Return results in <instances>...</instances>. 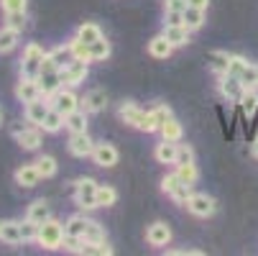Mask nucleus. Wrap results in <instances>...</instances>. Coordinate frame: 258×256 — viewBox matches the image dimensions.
<instances>
[{
    "label": "nucleus",
    "instance_id": "1",
    "mask_svg": "<svg viewBox=\"0 0 258 256\" xmlns=\"http://www.w3.org/2000/svg\"><path fill=\"white\" fill-rule=\"evenodd\" d=\"M36 243L46 251H56L64 246V226L56 221V218H46L44 223H39V236H36Z\"/></svg>",
    "mask_w": 258,
    "mask_h": 256
},
{
    "label": "nucleus",
    "instance_id": "2",
    "mask_svg": "<svg viewBox=\"0 0 258 256\" xmlns=\"http://www.w3.org/2000/svg\"><path fill=\"white\" fill-rule=\"evenodd\" d=\"M44 57H46V52H44L39 44L28 41V44L23 46V54H21V75H23V77H39V75H41Z\"/></svg>",
    "mask_w": 258,
    "mask_h": 256
},
{
    "label": "nucleus",
    "instance_id": "3",
    "mask_svg": "<svg viewBox=\"0 0 258 256\" xmlns=\"http://www.w3.org/2000/svg\"><path fill=\"white\" fill-rule=\"evenodd\" d=\"M75 202L82 210L97 208V182L92 177H82V179L75 182Z\"/></svg>",
    "mask_w": 258,
    "mask_h": 256
},
{
    "label": "nucleus",
    "instance_id": "4",
    "mask_svg": "<svg viewBox=\"0 0 258 256\" xmlns=\"http://www.w3.org/2000/svg\"><path fill=\"white\" fill-rule=\"evenodd\" d=\"M228 75H235L245 87H255L258 85V67L250 64L245 57H230V67H228Z\"/></svg>",
    "mask_w": 258,
    "mask_h": 256
},
{
    "label": "nucleus",
    "instance_id": "5",
    "mask_svg": "<svg viewBox=\"0 0 258 256\" xmlns=\"http://www.w3.org/2000/svg\"><path fill=\"white\" fill-rule=\"evenodd\" d=\"M161 190L174 200V202H179V205H187V200H189V195H192V185H187L176 172L174 174H166L164 179H161Z\"/></svg>",
    "mask_w": 258,
    "mask_h": 256
},
{
    "label": "nucleus",
    "instance_id": "6",
    "mask_svg": "<svg viewBox=\"0 0 258 256\" xmlns=\"http://www.w3.org/2000/svg\"><path fill=\"white\" fill-rule=\"evenodd\" d=\"M87 64H90V62H82V59H72L69 64H64V67L59 69L61 85H67V87H77V85H82V82L87 80V75H90Z\"/></svg>",
    "mask_w": 258,
    "mask_h": 256
},
{
    "label": "nucleus",
    "instance_id": "7",
    "mask_svg": "<svg viewBox=\"0 0 258 256\" xmlns=\"http://www.w3.org/2000/svg\"><path fill=\"white\" fill-rule=\"evenodd\" d=\"M187 210H189L192 215H197V218H210V215H215L217 202H215V197H210L207 192H192L189 200H187Z\"/></svg>",
    "mask_w": 258,
    "mask_h": 256
},
{
    "label": "nucleus",
    "instance_id": "8",
    "mask_svg": "<svg viewBox=\"0 0 258 256\" xmlns=\"http://www.w3.org/2000/svg\"><path fill=\"white\" fill-rule=\"evenodd\" d=\"M217 90H220V95H223L228 103H240V97L245 92V85L235 75H228V72H225V75H220Z\"/></svg>",
    "mask_w": 258,
    "mask_h": 256
},
{
    "label": "nucleus",
    "instance_id": "9",
    "mask_svg": "<svg viewBox=\"0 0 258 256\" xmlns=\"http://www.w3.org/2000/svg\"><path fill=\"white\" fill-rule=\"evenodd\" d=\"M49 105L51 108H56V111L59 113H64V116H69L72 111H77V108H80V97L75 95V90H64V87H59L51 97H49Z\"/></svg>",
    "mask_w": 258,
    "mask_h": 256
},
{
    "label": "nucleus",
    "instance_id": "10",
    "mask_svg": "<svg viewBox=\"0 0 258 256\" xmlns=\"http://www.w3.org/2000/svg\"><path fill=\"white\" fill-rule=\"evenodd\" d=\"M67 149H69L72 157L85 159V157H92V151H95V141L90 138L87 131H82V133H72V136H69V143H67Z\"/></svg>",
    "mask_w": 258,
    "mask_h": 256
},
{
    "label": "nucleus",
    "instance_id": "11",
    "mask_svg": "<svg viewBox=\"0 0 258 256\" xmlns=\"http://www.w3.org/2000/svg\"><path fill=\"white\" fill-rule=\"evenodd\" d=\"M92 159H95V164H97V167H105V169H110V167H115V164H118L120 154H118V149H115L113 143L100 141V143H95Z\"/></svg>",
    "mask_w": 258,
    "mask_h": 256
},
{
    "label": "nucleus",
    "instance_id": "12",
    "mask_svg": "<svg viewBox=\"0 0 258 256\" xmlns=\"http://www.w3.org/2000/svg\"><path fill=\"white\" fill-rule=\"evenodd\" d=\"M49 100L46 97H36V100H31V103H26V108H23V118H26V123H31V126H41V121L46 118V113H49Z\"/></svg>",
    "mask_w": 258,
    "mask_h": 256
},
{
    "label": "nucleus",
    "instance_id": "13",
    "mask_svg": "<svg viewBox=\"0 0 258 256\" xmlns=\"http://www.w3.org/2000/svg\"><path fill=\"white\" fill-rule=\"evenodd\" d=\"M16 141H18V146L23 151H39L41 149V143H44V136H41V128L39 126H26L18 136H16Z\"/></svg>",
    "mask_w": 258,
    "mask_h": 256
},
{
    "label": "nucleus",
    "instance_id": "14",
    "mask_svg": "<svg viewBox=\"0 0 258 256\" xmlns=\"http://www.w3.org/2000/svg\"><path fill=\"white\" fill-rule=\"evenodd\" d=\"M189 28L187 26H184V23H166L164 26V31H161V36H164V39L176 49V46H184V44H189Z\"/></svg>",
    "mask_w": 258,
    "mask_h": 256
},
{
    "label": "nucleus",
    "instance_id": "15",
    "mask_svg": "<svg viewBox=\"0 0 258 256\" xmlns=\"http://www.w3.org/2000/svg\"><path fill=\"white\" fill-rule=\"evenodd\" d=\"M80 108L90 116V113H102L105 108H107V95L105 90H90L82 100H80Z\"/></svg>",
    "mask_w": 258,
    "mask_h": 256
},
{
    "label": "nucleus",
    "instance_id": "16",
    "mask_svg": "<svg viewBox=\"0 0 258 256\" xmlns=\"http://www.w3.org/2000/svg\"><path fill=\"white\" fill-rule=\"evenodd\" d=\"M16 97H18L23 105L31 103V100H36V97H41L39 80H36V77H23V75H21V82L16 85Z\"/></svg>",
    "mask_w": 258,
    "mask_h": 256
},
{
    "label": "nucleus",
    "instance_id": "17",
    "mask_svg": "<svg viewBox=\"0 0 258 256\" xmlns=\"http://www.w3.org/2000/svg\"><path fill=\"white\" fill-rule=\"evenodd\" d=\"M146 241H149L151 246H156V248L169 246V241H171V228H169L166 223L156 221V223L149 226V231H146Z\"/></svg>",
    "mask_w": 258,
    "mask_h": 256
},
{
    "label": "nucleus",
    "instance_id": "18",
    "mask_svg": "<svg viewBox=\"0 0 258 256\" xmlns=\"http://www.w3.org/2000/svg\"><path fill=\"white\" fill-rule=\"evenodd\" d=\"M13 179H16V185H18V187L31 190V187L39 185L41 174H39V169H36V164H23V167H18V169H16Z\"/></svg>",
    "mask_w": 258,
    "mask_h": 256
},
{
    "label": "nucleus",
    "instance_id": "19",
    "mask_svg": "<svg viewBox=\"0 0 258 256\" xmlns=\"http://www.w3.org/2000/svg\"><path fill=\"white\" fill-rule=\"evenodd\" d=\"M36 80H39L41 97H46V100H49L59 87H64V85H61V77H59V72H41V75L36 77Z\"/></svg>",
    "mask_w": 258,
    "mask_h": 256
},
{
    "label": "nucleus",
    "instance_id": "20",
    "mask_svg": "<svg viewBox=\"0 0 258 256\" xmlns=\"http://www.w3.org/2000/svg\"><path fill=\"white\" fill-rule=\"evenodd\" d=\"M0 241L8 243V246L23 243V238H21V221H3V226H0Z\"/></svg>",
    "mask_w": 258,
    "mask_h": 256
},
{
    "label": "nucleus",
    "instance_id": "21",
    "mask_svg": "<svg viewBox=\"0 0 258 256\" xmlns=\"http://www.w3.org/2000/svg\"><path fill=\"white\" fill-rule=\"evenodd\" d=\"M118 116L123 118V123H128V126H133V128H141V121H143L146 111H141L136 103H123L120 111H118Z\"/></svg>",
    "mask_w": 258,
    "mask_h": 256
},
{
    "label": "nucleus",
    "instance_id": "22",
    "mask_svg": "<svg viewBox=\"0 0 258 256\" xmlns=\"http://www.w3.org/2000/svg\"><path fill=\"white\" fill-rule=\"evenodd\" d=\"M87 226H90V218H85V215H72V218H67V223H64V236L85 238Z\"/></svg>",
    "mask_w": 258,
    "mask_h": 256
},
{
    "label": "nucleus",
    "instance_id": "23",
    "mask_svg": "<svg viewBox=\"0 0 258 256\" xmlns=\"http://www.w3.org/2000/svg\"><path fill=\"white\" fill-rule=\"evenodd\" d=\"M64 128H67L69 133H82V131H87V113L82 111V108L72 111L69 116H64Z\"/></svg>",
    "mask_w": 258,
    "mask_h": 256
},
{
    "label": "nucleus",
    "instance_id": "24",
    "mask_svg": "<svg viewBox=\"0 0 258 256\" xmlns=\"http://www.w3.org/2000/svg\"><path fill=\"white\" fill-rule=\"evenodd\" d=\"M230 57L233 54H228V52H210L205 62H207V67L215 72V75H225L228 67H230Z\"/></svg>",
    "mask_w": 258,
    "mask_h": 256
},
{
    "label": "nucleus",
    "instance_id": "25",
    "mask_svg": "<svg viewBox=\"0 0 258 256\" xmlns=\"http://www.w3.org/2000/svg\"><path fill=\"white\" fill-rule=\"evenodd\" d=\"M176 146H179V141H166V138H161V143L156 146V151H154L156 162H161V164H174V162H176Z\"/></svg>",
    "mask_w": 258,
    "mask_h": 256
},
{
    "label": "nucleus",
    "instance_id": "26",
    "mask_svg": "<svg viewBox=\"0 0 258 256\" xmlns=\"http://www.w3.org/2000/svg\"><path fill=\"white\" fill-rule=\"evenodd\" d=\"M18 39H21V31L11 28V26H3L0 28V54H8L18 46Z\"/></svg>",
    "mask_w": 258,
    "mask_h": 256
},
{
    "label": "nucleus",
    "instance_id": "27",
    "mask_svg": "<svg viewBox=\"0 0 258 256\" xmlns=\"http://www.w3.org/2000/svg\"><path fill=\"white\" fill-rule=\"evenodd\" d=\"M44 133H59L61 128H64V113H59L56 108H49V113H46V118L41 121V126H39Z\"/></svg>",
    "mask_w": 258,
    "mask_h": 256
},
{
    "label": "nucleus",
    "instance_id": "28",
    "mask_svg": "<svg viewBox=\"0 0 258 256\" xmlns=\"http://www.w3.org/2000/svg\"><path fill=\"white\" fill-rule=\"evenodd\" d=\"M205 13H207V11H202V8L187 6V8H184V13H181V18H184V26H187L189 31H197V28H202V26H205Z\"/></svg>",
    "mask_w": 258,
    "mask_h": 256
},
{
    "label": "nucleus",
    "instance_id": "29",
    "mask_svg": "<svg viewBox=\"0 0 258 256\" xmlns=\"http://www.w3.org/2000/svg\"><path fill=\"white\" fill-rule=\"evenodd\" d=\"M171 52H174V46L164 39V36H154V39L149 41V54L154 59H169Z\"/></svg>",
    "mask_w": 258,
    "mask_h": 256
},
{
    "label": "nucleus",
    "instance_id": "30",
    "mask_svg": "<svg viewBox=\"0 0 258 256\" xmlns=\"http://www.w3.org/2000/svg\"><path fill=\"white\" fill-rule=\"evenodd\" d=\"M26 218H28V221H33V223H44L46 218H51V215H49V202H46L44 197H41V200H33V202L28 205Z\"/></svg>",
    "mask_w": 258,
    "mask_h": 256
},
{
    "label": "nucleus",
    "instance_id": "31",
    "mask_svg": "<svg viewBox=\"0 0 258 256\" xmlns=\"http://www.w3.org/2000/svg\"><path fill=\"white\" fill-rule=\"evenodd\" d=\"M77 36L85 41V44H95V41H100L102 39V28L97 26V23H90V21H85L80 28H77Z\"/></svg>",
    "mask_w": 258,
    "mask_h": 256
},
{
    "label": "nucleus",
    "instance_id": "32",
    "mask_svg": "<svg viewBox=\"0 0 258 256\" xmlns=\"http://www.w3.org/2000/svg\"><path fill=\"white\" fill-rule=\"evenodd\" d=\"M33 164H36V169H39L41 179H49V177H54V174L59 172V164H56V159H54V157H49V154L39 157V159H36Z\"/></svg>",
    "mask_w": 258,
    "mask_h": 256
},
{
    "label": "nucleus",
    "instance_id": "33",
    "mask_svg": "<svg viewBox=\"0 0 258 256\" xmlns=\"http://www.w3.org/2000/svg\"><path fill=\"white\" fill-rule=\"evenodd\" d=\"M69 44V52H72V57L75 59H82V62H92V57H90V44H85L80 36H72V39L67 41Z\"/></svg>",
    "mask_w": 258,
    "mask_h": 256
},
{
    "label": "nucleus",
    "instance_id": "34",
    "mask_svg": "<svg viewBox=\"0 0 258 256\" xmlns=\"http://www.w3.org/2000/svg\"><path fill=\"white\" fill-rule=\"evenodd\" d=\"M159 133H161V138H166V141H181V133H184V131H181V123L171 116V118L159 128Z\"/></svg>",
    "mask_w": 258,
    "mask_h": 256
},
{
    "label": "nucleus",
    "instance_id": "35",
    "mask_svg": "<svg viewBox=\"0 0 258 256\" xmlns=\"http://www.w3.org/2000/svg\"><path fill=\"white\" fill-rule=\"evenodd\" d=\"M118 200V192L110 187V185H97V208H110L115 205Z\"/></svg>",
    "mask_w": 258,
    "mask_h": 256
},
{
    "label": "nucleus",
    "instance_id": "36",
    "mask_svg": "<svg viewBox=\"0 0 258 256\" xmlns=\"http://www.w3.org/2000/svg\"><path fill=\"white\" fill-rule=\"evenodd\" d=\"M110 52H113V49H110V41L105 39V36H102L100 41L90 44V57H92V62H105V59L110 57Z\"/></svg>",
    "mask_w": 258,
    "mask_h": 256
},
{
    "label": "nucleus",
    "instance_id": "37",
    "mask_svg": "<svg viewBox=\"0 0 258 256\" xmlns=\"http://www.w3.org/2000/svg\"><path fill=\"white\" fill-rule=\"evenodd\" d=\"M240 108H243L245 116L255 113V108H258V92H255L253 87H245V92H243V97H240Z\"/></svg>",
    "mask_w": 258,
    "mask_h": 256
},
{
    "label": "nucleus",
    "instance_id": "38",
    "mask_svg": "<svg viewBox=\"0 0 258 256\" xmlns=\"http://www.w3.org/2000/svg\"><path fill=\"white\" fill-rule=\"evenodd\" d=\"M49 57L56 62V67L61 69L64 64H69L72 59H75V57H72V52H69V44H61V46H54L51 52H49Z\"/></svg>",
    "mask_w": 258,
    "mask_h": 256
},
{
    "label": "nucleus",
    "instance_id": "39",
    "mask_svg": "<svg viewBox=\"0 0 258 256\" xmlns=\"http://www.w3.org/2000/svg\"><path fill=\"white\" fill-rule=\"evenodd\" d=\"M176 174L187 182V185H195V182L200 179V172H197L195 162H189V164H176Z\"/></svg>",
    "mask_w": 258,
    "mask_h": 256
},
{
    "label": "nucleus",
    "instance_id": "40",
    "mask_svg": "<svg viewBox=\"0 0 258 256\" xmlns=\"http://www.w3.org/2000/svg\"><path fill=\"white\" fill-rule=\"evenodd\" d=\"M105 241V228L97 221H90L87 231H85V243H102Z\"/></svg>",
    "mask_w": 258,
    "mask_h": 256
},
{
    "label": "nucleus",
    "instance_id": "41",
    "mask_svg": "<svg viewBox=\"0 0 258 256\" xmlns=\"http://www.w3.org/2000/svg\"><path fill=\"white\" fill-rule=\"evenodd\" d=\"M36 236H39V223H33V221H21V238L23 243H36Z\"/></svg>",
    "mask_w": 258,
    "mask_h": 256
},
{
    "label": "nucleus",
    "instance_id": "42",
    "mask_svg": "<svg viewBox=\"0 0 258 256\" xmlns=\"http://www.w3.org/2000/svg\"><path fill=\"white\" fill-rule=\"evenodd\" d=\"M82 253H87V256H110V253H113V246H107V241H102V243H85Z\"/></svg>",
    "mask_w": 258,
    "mask_h": 256
},
{
    "label": "nucleus",
    "instance_id": "43",
    "mask_svg": "<svg viewBox=\"0 0 258 256\" xmlns=\"http://www.w3.org/2000/svg\"><path fill=\"white\" fill-rule=\"evenodd\" d=\"M149 113H151V118H154V123H156L159 128H161V126L174 116V113H171V108H169V105H164V103H161V105H156L154 111H149Z\"/></svg>",
    "mask_w": 258,
    "mask_h": 256
},
{
    "label": "nucleus",
    "instance_id": "44",
    "mask_svg": "<svg viewBox=\"0 0 258 256\" xmlns=\"http://www.w3.org/2000/svg\"><path fill=\"white\" fill-rule=\"evenodd\" d=\"M28 0H0V11L3 13H26Z\"/></svg>",
    "mask_w": 258,
    "mask_h": 256
},
{
    "label": "nucleus",
    "instance_id": "45",
    "mask_svg": "<svg viewBox=\"0 0 258 256\" xmlns=\"http://www.w3.org/2000/svg\"><path fill=\"white\" fill-rule=\"evenodd\" d=\"M189 162H195V151H192V146L179 143V146H176V162H174V164H189Z\"/></svg>",
    "mask_w": 258,
    "mask_h": 256
},
{
    "label": "nucleus",
    "instance_id": "46",
    "mask_svg": "<svg viewBox=\"0 0 258 256\" xmlns=\"http://www.w3.org/2000/svg\"><path fill=\"white\" fill-rule=\"evenodd\" d=\"M6 26H11L16 31H23L26 28V13H6Z\"/></svg>",
    "mask_w": 258,
    "mask_h": 256
},
{
    "label": "nucleus",
    "instance_id": "47",
    "mask_svg": "<svg viewBox=\"0 0 258 256\" xmlns=\"http://www.w3.org/2000/svg\"><path fill=\"white\" fill-rule=\"evenodd\" d=\"M187 0H164V11L166 13H184Z\"/></svg>",
    "mask_w": 258,
    "mask_h": 256
},
{
    "label": "nucleus",
    "instance_id": "48",
    "mask_svg": "<svg viewBox=\"0 0 258 256\" xmlns=\"http://www.w3.org/2000/svg\"><path fill=\"white\" fill-rule=\"evenodd\" d=\"M187 6H195V8H202V11H207L210 0H187Z\"/></svg>",
    "mask_w": 258,
    "mask_h": 256
},
{
    "label": "nucleus",
    "instance_id": "49",
    "mask_svg": "<svg viewBox=\"0 0 258 256\" xmlns=\"http://www.w3.org/2000/svg\"><path fill=\"white\" fill-rule=\"evenodd\" d=\"M166 21H169V23H184L181 13H166Z\"/></svg>",
    "mask_w": 258,
    "mask_h": 256
},
{
    "label": "nucleus",
    "instance_id": "50",
    "mask_svg": "<svg viewBox=\"0 0 258 256\" xmlns=\"http://www.w3.org/2000/svg\"><path fill=\"white\" fill-rule=\"evenodd\" d=\"M23 128H26V123H16V126L11 128V133H13V138H16V136H18V133H21Z\"/></svg>",
    "mask_w": 258,
    "mask_h": 256
},
{
    "label": "nucleus",
    "instance_id": "51",
    "mask_svg": "<svg viewBox=\"0 0 258 256\" xmlns=\"http://www.w3.org/2000/svg\"><path fill=\"white\" fill-rule=\"evenodd\" d=\"M253 157H255V159H258V138H255V141H253Z\"/></svg>",
    "mask_w": 258,
    "mask_h": 256
},
{
    "label": "nucleus",
    "instance_id": "52",
    "mask_svg": "<svg viewBox=\"0 0 258 256\" xmlns=\"http://www.w3.org/2000/svg\"><path fill=\"white\" fill-rule=\"evenodd\" d=\"M0 126H3V108H0Z\"/></svg>",
    "mask_w": 258,
    "mask_h": 256
},
{
    "label": "nucleus",
    "instance_id": "53",
    "mask_svg": "<svg viewBox=\"0 0 258 256\" xmlns=\"http://www.w3.org/2000/svg\"><path fill=\"white\" fill-rule=\"evenodd\" d=\"M0 226H3V221H0Z\"/></svg>",
    "mask_w": 258,
    "mask_h": 256
}]
</instances>
